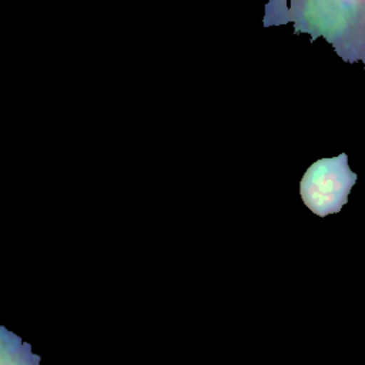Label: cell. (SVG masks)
I'll return each mask as SVG.
<instances>
[{
    "mask_svg": "<svg viewBox=\"0 0 365 365\" xmlns=\"http://www.w3.org/2000/svg\"><path fill=\"white\" fill-rule=\"evenodd\" d=\"M314 30L345 63L362 61L365 66V1H324Z\"/></svg>",
    "mask_w": 365,
    "mask_h": 365,
    "instance_id": "obj_2",
    "label": "cell"
},
{
    "mask_svg": "<svg viewBox=\"0 0 365 365\" xmlns=\"http://www.w3.org/2000/svg\"><path fill=\"white\" fill-rule=\"evenodd\" d=\"M355 182L356 174L348 165V155L342 153L311 164L301 178L299 194L314 214L327 217L342 210Z\"/></svg>",
    "mask_w": 365,
    "mask_h": 365,
    "instance_id": "obj_1",
    "label": "cell"
},
{
    "mask_svg": "<svg viewBox=\"0 0 365 365\" xmlns=\"http://www.w3.org/2000/svg\"><path fill=\"white\" fill-rule=\"evenodd\" d=\"M1 342V365H38L40 356L34 355L31 346L21 341L20 336L7 331L4 327L0 328Z\"/></svg>",
    "mask_w": 365,
    "mask_h": 365,
    "instance_id": "obj_3",
    "label": "cell"
}]
</instances>
